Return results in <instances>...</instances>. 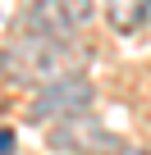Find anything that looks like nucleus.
Listing matches in <instances>:
<instances>
[{
  "label": "nucleus",
  "mask_w": 151,
  "mask_h": 155,
  "mask_svg": "<svg viewBox=\"0 0 151 155\" xmlns=\"http://www.w3.org/2000/svg\"><path fill=\"white\" fill-rule=\"evenodd\" d=\"M96 105V87L87 82V78H60V82H46L32 101V119H73V114H87Z\"/></svg>",
  "instance_id": "obj_2"
},
{
  "label": "nucleus",
  "mask_w": 151,
  "mask_h": 155,
  "mask_svg": "<svg viewBox=\"0 0 151 155\" xmlns=\"http://www.w3.org/2000/svg\"><path fill=\"white\" fill-rule=\"evenodd\" d=\"M105 9H110V23H115L119 32H133V28L146 18L151 0H105Z\"/></svg>",
  "instance_id": "obj_5"
},
{
  "label": "nucleus",
  "mask_w": 151,
  "mask_h": 155,
  "mask_svg": "<svg viewBox=\"0 0 151 155\" xmlns=\"http://www.w3.org/2000/svg\"><path fill=\"white\" fill-rule=\"evenodd\" d=\"M87 23H92V0H32V9H28V32L73 37Z\"/></svg>",
  "instance_id": "obj_4"
},
{
  "label": "nucleus",
  "mask_w": 151,
  "mask_h": 155,
  "mask_svg": "<svg viewBox=\"0 0 151 155\" xmlns=\"http://www.w3.org/2000/svg\"><path fill=\"white\" fill-rule=\"evenodd\" d=\"M87 68V50L69 46V37H50V32H28L19 41L5 46V73L23 78L32 87L60 82V78H78Z\"/></svg>",
  "instance_id": "obj_1"
},
{
  "label": "nucleus",
  "mask_w": 151,
  "mask_h": 155,
  "mask_svg": "<svg viewBox=\"0 0 151 155\" xmlns=\"http://www.w3.org/2000/svg\"><path fill=\"white\" fill-rule=\"evenodd\" d=\"M0 155H14V128L0 132Z\"/></svg>",
  "instance_id": "obj_6"
},
{
  "label": "nucleus",
  "mask_w": 151,
  "mask_h": 155,
  "mask_svg": "<svg viewBox=\"0 0 151 155\" xmlns=\"http://www.w3.org/2000/svg\"><path fill=\"white\" fill-rule=\"evenodd\" d=\"M55 150H64V155H119L124 150V141L110 132V128H101V123H87V119H60V128H50V137H46Z\"/></svg>",
  "instance_id": "obj_3"
}]
</instances>
